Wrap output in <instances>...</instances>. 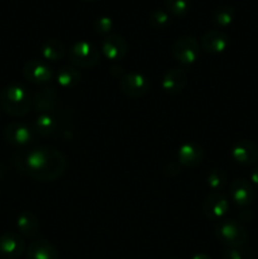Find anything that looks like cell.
<instances>
[{
  "label": "cell",
  "instance_id": "cell-22",
  "mask_svg": "<svg viewBox=\"0 0 258 259\" xmlns=\"http://www.w3.org/2000/svg\"><path fill=\"white\" fill-rule=\"evenodd\" d=\"M34 128L37 133H39L40 136H51L56 132L57 129V121L55 120L51 114H40L37 119H35Z\"/></svg>",
  "mask_w": 258,
  "mask_h": 259
},
{
  "label": "cell",
  "instance_id": "cell-10",
  "mask_svg": "<svg viewBox=\"0 0 258 259\" xmlns=\"http://www.w3.org/2000/svg\"><path fill=\"white\" fill-rule=\"evenodd\" d=\"M230 199L233 200L237 206L240 207H247L254 201V189H253V185L250 182L245 181L243 179L234 180V181L230 184V190H229Z\"/></svg>",
  "mask_w": 258,
  "mask_h": 259
},
{
  "label": "cell",
  "instance_id": "cell-21",
  "mask_svg": "<svg viewBox=\"0 0 258 259\" xmlns=\"http://www.w3.org/2000/svg\"><path fill=\"white\" fill-rule=\"evenodd\" d=\"M40 52H42V57L45 58L46 61L56 62V61H60L65 57L66 47L60 42V40L50 39L47 40V42L43 43Z\"/></svg>",
  "mask_w": 258,
  "mask_h": 259
},
{
  "label": "cell",
  "instance_id": "cell-19",
  "mask_svg": "<svg viewBox=\"0 0 258 259\" xmlns=\"http://www.w3.org/2000/svg\"><path fill=\"white\" fill-rule=\"evenodd\" d=\"M17 227L20 234L27 238H32L38 233L39 222H38V218L33 212L24 211L18 217Z\"/></svg>",
  "mask_w": 258,
  "mask_h": 259
},
{
  "label": "cell",
  "instance_id": "cell-12",
  "mask_svg": "<svg viewBox=\"0 0 258 259\" xmlns=\"http://www.w3.org/2000/svg\"><path fill=\"white\" fill-rule=\"evenodd\" d=\"M4 136L10 144L14 146H25L32 143L34 133L28 125L23 123H10L5 128Z\"/></svg>",
  "mask_w": 258,
  "mask_h": 259
},
{
  "label": "cell",
  "instance_id": "cell-29",
  "mask_svg": "<svg viewBox=\"0 0 258 259\" xmlns=\"http://www.w3.org/2000/svg\"><path fill=\"white\" fill-rule=\"evenodd\" d=\"M250 181H252V185H254L258 189V166H255V168L250 174Z\"/></svg>",
  "mask_w": 258,
  "mask_h": 259
},
{
  "label": "cell",
  "instance_id": "cell-13",
  "mask_svg": "<svg viewBox=\"0 0 258 259\" xmlns=\"http://www.w3.org/2000/svg\"><path fill=\"white\" fill-rule=\"evenodd\" d=\"M179 162L185 167L194 168L204 161V148L196 143H184L177 152Z\"/></svg>",
  "mask_w": 258,
  "mask_h": 259
},
{
  "label": "cell",
  "instance_id": "cell-6",
  "mask_svg": "<svg viewBox=\"0 0 258 259\" xmlns=\"http://www.w3.org/2000/svg\"><path fill=\"white\" fill-rule=\"evenodd\" d=\"M121 93L128 98L138 99L146 95L149 89V82L147 77L142 73L131 72L121 76L120 78Z\"/></svg>",
  "mask_w": 258,
  "mask_h": 259
},
{
  "label": "cell",
  "instance_id": "cell-3",
  "mask_svg": "<svg viewBox=\"0 0 258 259\" xmlns=\"http://www.w3.org/2000/svg\"><path fill=\"white\" fill-rule=\"evenodd\" d=\"M215 237L228 248H240L247 240V230L237 220H220L215 227Z\"/></svg>",
  "mask_w": 258,
  "mask_h": 259
},
{
  "label": "cell",
  "instance_id": "cell-20",
  "mask_svg": "<svg viewBox=\"0 0 258 259\" xmlns=\"http://www.w3.org/2000/svg\"><path fill=\"white\" fill-rule=\"evenodd\" d=\"M57 83L62 89H71L75 88L81 80L80 71L72 66H66L62 67L57 73Z\"/></svg>",
  "mask_w": 258,
  "mask_h": 259
},
{
  "label": "cell",
  "instance_id": "cell-9",
  "mask_svg": "<svg viewBox=\"0 0 258 259\" xmlns=\"http://www.w3.org/2000/svg\"><path fill=\"white\" fill-rule=\"evenodd\" d=\"M23 73L29 82L35 83V85L50 82L53 77L52 68L45 61L39 60H32L25 63Z\"/></svg>",
  "mask_w": 258,
  "mask_h": 259
},
{
  "label": "cell",
  "instance_id": "cell-25",
  "mask_svg": "<svg viewBox=\"0 0 258 259\" xmlns=\"http://www.w3.org/2000/svg\"><path fill=\"white\" fill-rule=\"evenodd\" d=\"M166 7L175 17H184L190 9V0H166Z\"/></svg>",
  "mask_w": 258,
  "mask_h": 259
},
{
  "label": "cell",
  "instance_id": "cell-4",
  "mask_svg": "<svg viewBox=\"0 0 258 259\" xmlns=\"http://www.w3.org/2000/svg\"><path fill=\"white\" fill-rule=\"evenodd\" d=\"M100 53L94 45L86 40L76 42L68 51V60L76 68H91L99 62Z\"/></svg>",
  "mask_w": 258,
  "mask_h": 259
},
{
  "label": "cell",
  "instance_id": "cell-28",
  "mask_svg": "<svg viewBox=\"0 0 258 259\" xmlns=\"http://www.w3.org/2000/svg\"><path fill=\"white\" fill-rule=\"evenodd\" d=\"M222 259H244V255L240 252L239 248H228L223 253Z\"/></svg>",
  "mask_w": 258,
  "mask_h": 259
},
{
  "label": "cell",
  "instance_id": "cell-8",
  "mask_svg": "<svg viewBox=\"0 0 258 259\" xmlns=\"http://www.w3.org/2000/svg\"><path fill=\"white\" fill-rule=\"evenodd\" d=\"M25 242L22 235L8 232L0 237V257L5 259H17L23 254Z\"/></svg>",
  "mask_w": 258,
  "mask_h": 259
},
{
  "label": "cell",
  "instance_id": "cell-14",
  "mask_svg": "<svg viewBox=\"0 0 258 259\" xmlns=\"http://www.w3.org/2000/svg\"><path fill=\"white\" fill-rule=\"evenodd\" d=\"M232 158L240 164H253L258 161V146L252 141H239L232 148Z\"/></svg>",
  "mask_w": 258,
  "mask_h": 259
},
{
  "label": "cell",
  "instance_id": "cell-31",
  "mask_svg": "<svg viewBox=\"0 0 258 259\" xmlns=\"http://www.w3.org/2000/svg\"><path fill=\"white\" fill-rule=\"evenodd\" d=\"M174 259H180V258H174Z\"/></svg>",
  "mask_w": 258,
  "mask_h": 259
},
{
  "label": "cell",
  "instance_id": "cell-17",
  "mask_svg": "<svg viewBox=\"0 0 258 259\" xmlns=\"http://www.w3.org/2000/svg\"><path fill=\"white\" fill-rule=\"evenodd\" d=\"M187 83V73L182 68H172L162 78V89L167 94H179Z\"/></svg>",
  "mask_w": 258,
  "mask_h": 259
},
{
  "label": "cell",
  "instance_id": "cell-11",
  "mask_svg": "<svg viewBox=\"0 0 258 259\" xmlns=\"http://www.w3.org/2000/svg\"><path fill=\"white\" fill-rule=\"evenodd\" d=\"M101 51L108 60L120 61L125 57L128 52V46L125 39L118 34H110L101 42Z\"/></svg>",
  "mask_w": 258,
  "mask_h": 259
},
{
  "label": "cell",
  "instance_id": "cell-1",
  "mask_svg": "<svg viewBox=\"0 0 258 259\" xmlns=\"http://www.w3.org/2000/svg\"><path fill=\"white\" fill-rule=\"evenodd\" d=\"M25 168L37 181L50 182L60 179L66 171L65 156L52 147L39 146L33 148L25 157Z\"/></svg>",
  "mask_w": 258,
  "mask_h": 259
},
{
  "label": "cell",
  "instance_id": "cell-2",
  "mask_svg": "<svg viewBox=\"0 0 258 259\" xmlns=\"http://www.w3.org/2000/svg\"><path fill=\"white\" fill-rule=\"evenodd\" d=\"M0 105L3 110L12 116H24L32 106L29 94L23 86H7L0 94Z\"/></svg>",
  "mask_w": 258,
  "mask_h": 259
},
{
  "label": "cell",
  "instance_id": "cell-26",
  "mask_svg": "<svg viewBox=\"0 0 258 259\" xmlns=\"http://www.w3.org/2000/svg\"><path fill=\"white\" fill-rule=\"evenodd\" d=\"M149 22H151L152 27L156 28V29H163V28H166L168 25L169 15L164 10L156 9L149 15Z\"/></svg>",
  "mask_w": 258,
  "mask_h": 259
},
{
  "label": "cell",
  "instance_id": "cell-27",
  "mask_svg": "<svg viewBox=\"0 0 258 259\" xmlns=\"http://www.w3.org/2000/svg\"><path fill=\"white\" fill-rule=\"evenodd\" d=\"M94 28L99 34H108L113 29V20L109 17H100L94 23Z\"/></svg>",
  "mask_w": 258,
  "mask_h": 259
},
{
  "label": "cell",
  "instance_id": "cell-5",
  "mask_svg": "<svg viewBox=\"0 0 258 259\" xmlns=\"http://www.w3.org/2000/svg\"><path fill=\"white\" fill-rule=\"evenodd\" d=\"M175 60L184 66H190L196 62L200 57V45L194 37L184 35L179 38L172 48Z\"/></svg>",
  "mask_w": 258,
  "mask_h": 259
},
{
  "label": "cell",
  "instance_id": "cell-7",
  "mask_svg": "<svg viewBox=\"0 0 258 259\" xmlns=\"http://www.w3.org/2000/svg\"><path fill=\"white\" fill-rule=\"evenodd\" d=\"M229 210V202L225 195L220 191H214L207 195L202 202L204 215L210 220H220Z\"/></svg>",
  "mask_w": 258,
  "mask_h": 259
},
{
  "label": "cell",
  "instance_id": "cell-23",
  "mask_svg": "<svg viewBox=\"0 0 258 259\" xmlns=\"http://www.w3.org/2000/svg\"><path fill=\"white\" fill-rule=\"evenodd\" d=\"M233 20H234V9H233L232 7L224 5V7L218 8V9L212 13L211 22L214 23L217 27H228L229 24H232Z\"/></svg>",
  "mask_w": 258,
  "mask_h": 259
},
{
  "label": "cell",
  "instance_id": "cell-16",
  "mask_svg": "<svg viewBox=\"0 0 258 259\" xmlns=\"http://www.w3.org/2000/svg\"><path fill=\"white\" fill-rule=\"evenodd\" d=\"M58 103V94L55 88H43L39 93L35 94L33 105L40 114H50L56 109Z\"/></svg>",
  "mask_w": 258,
  "mask_h": 259
},
{
  "label": "cell",
  "instance_id": "cell-18",
  "mask_svg": "<svg viewBox=\"0 0 258 259\" xmlns=\"http://www.w3.org/2000/svg\"><path fill=\"white\" fill-rule=\"evenodd\" d=\"M27 259H58V252L48 240L37 239L28 247Z\"/></svg>",
  "mask_w": 258,
  "mask_h": 259
},
{
  "label": "cell",
  "instance_id": "cell-24",
  "mask_svg": "<svg viewBox=\"0 0 258 259\" xmlns=\"http://www.w3.org/2000/svg\"><path fill=\"white\" fill-rule=\"evenodd\" d=\"M206 184L214 191H220L227 184V175L222 169H212L207 174Z\"/></svg>",
  "mask_w": 258,
  "mask_h": 259
},
{
  "label": "cell",
  "instance_id": "cell-30",
  "mask_svg": "<svg viewBox=\"0 0 258 259\" xmlns=\"http://www.w3.org/2000/svg\"><path fill=\"white\" fill-rule=\"evenodd\" d=\"M191 259H212L211 257H209L207 254H204V253H196L191 257Z\"/></svg>",
  "mask_w": 258,
  "mask_h": 259
},
{
  "label": "cell",
  "instance_id": "cell-15",
  "mask_svg": "<svg viewBox=\"0 0 258 259\" xmlns=\"http://www.w3.org/2000/svg\"><path fill=\"white\" fill-rule=\"evenodd\" d=\"M201 46L207 53L218 55L224 52L229 46V37L225 32L219 29L209 30L204 34L201 39Z\"/></svg>",
  "mask_w": 258,
  "mask_h": 259
}]
</instances>
